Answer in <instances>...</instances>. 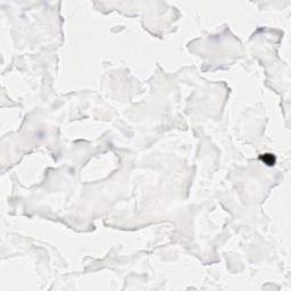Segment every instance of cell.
Masks as SVG:
<instances>
[{
	"label": "cell",
	"mask_w": 291,
	"mask_h": 291,
	"mask_svg": "<svg viewBox=\"0 0 291 291\" xmlns=\"http://www.w3.org/2000/svg\"><path fill=\"white\" fill-rule=\"evenodd\" d=\"M261 161L267 165H273L275 163V158H274V156H272L271 153H265L264 156H261Z\"/></svg>",
	"instance_id": "1"
}]
</instances>
